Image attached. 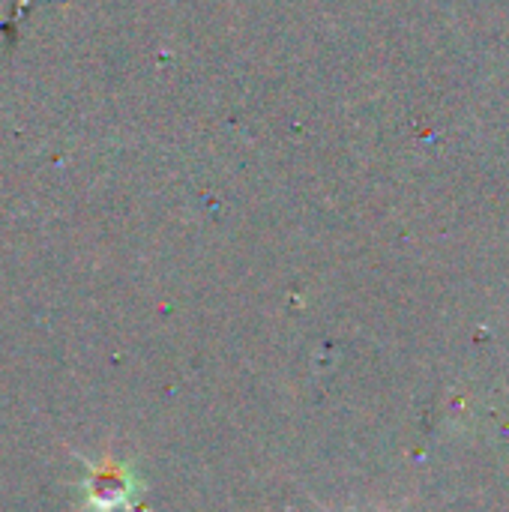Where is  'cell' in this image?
<instances>
[]
</instances>
